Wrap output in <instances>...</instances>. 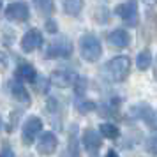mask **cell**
<instances>
[{"label":"cell","instance_id":"6da1fadb","mask_svg":"<svg viewBox=\"0 0 157 157\" xmlns=\"http://www.w3.org/2000/svg\"><path fill=\"white\" fill-rule=\"evenodd\" d=\"M129 69H131V60L129 57H115L104 65V74L111 81H124L127 78Z\"/></svg>","mask_w":157,"mask_h":157},{"label":"cell","instance_id":"7a4b0ae2","mask_svg":"<svg viewBox=\"0 0 157 157\" xmlns=\"http://www.w3.org/2000/svg\"><path fill=\"white\" fill-rule=\"evenodd\" d=\"M79 48H81V57L86 62H97L102 55V46H101L99 39L94 34H85L79 39Z\"/></svg>","mask_w":157,"mask_h":157},{"label":"cell","instance_id":"3957f363","mask_svg":"<svg viewBox=\"0 0 157 157\" xmlns=\"http://www.w3.org/2000/svg\"><path fill=\"white\" fill-rule=\"evenodd\" d=\"M72 55V44L67 37H57L46 48V58H69Z\"/></svg>","mask_w":157,"mask_h":157},{"label":"cell","instance_id":"277c9868","mask_svg":"<svg viewBox=\"0 0 157 157\" xmlns=\"http://www.w3.org/2000/svg\"><path fill=\"white\" fill-rule=\"evenodd\" d=\"M83 147L88 157H99V150L102 147V138L97 131L94 129H86L83 132Z\"/></svg>","mask_w":157,"mask_h":157},{"label":"cell","instance_id":"5b68a950","mask_svg":"<svg viewBox=\"0 0 157 157\" xmlns=\"http://www.w3.org/2000/svg\"><path fill=\"white\" fill-rule=\"evenodd\" d=\"M115 13L124 20V23L127 27H136L138 25V2L136 0H127L125 4L117 7Z\"/></svg>","mask_w":157,"mask_h":157},{"label":"cell","instance_id":"8992f818","mask_svg":"<svg viewBox=\"0 0 157 157\" xmlns=\"http://www.w3.org/2000/svg\"><path fill=\"white\" fill-rule=\"evenodd\" d=\"M43 131V120L39 117H30L29 120L23 124L21 129V141L25 145H32V141L36 140V136Z\"/></svg>","mask_w":157,"mask_h":157},{"label":"cell","instance_id":"52a82bcc","mask_svg":"<svg viewBox=\"0 0 157 157\" xmlns=\"http://www.w3.org/2000/svg\"><path fill=\"white\" fill-rule=\"evenodd\" d=\"M30 16V9L29 4L23 0H16L13 4H9L6 9V18L11 21H27Z\"/></svg>","mask_w":157,"mask_h":157},{"label":"cell","instance_id":"ba28073f","mask_svg":"<svg viewBox=\"0 0 157 157\" xmlns=\"http://www.w3.org/2000/svg\"><path fill=\"white\" fill-rule=\"evenodd\" d=\"M78 78H79L78 74H74L71 71H65V69H60V71H55L51 74L50 81L55 86H58V88H69V86L76 85Z\"/></svg>","mask_w":157,"mask_h":157},{"label":"cell","instance_id":"9c48e42d","mask_svg":"<svg viewBox=\"0 0 157 157\" xmlns=\"http://www.w3.org/2000/svg\"><path fill=\"white\" fill-rule=\"evenodd\" d=\"M43 43H44L43 34L37 29H30L29 32L21 37V50L30 53V51H36L37 48H41Z\"/></svg>","mask_w":157,"mask_h":157},{"label":"cell","instance_id":"30bf717a","mask_svg":"<svg viewBox=\"0 0 157 157\" xmlns=\"http://www.w3.org/2000/svg\"><path fill=\"white\" fill-rule=\"evenodd\" d=\"M57 136L53 134V132H44L41 136V140H39V147H37V152L41 154V155H51L55 150H57Z\"/></svg>","mask_w":157,"mask_h":157},{"label":"cell","instance_id":"8fae6325","mask_svg":"<svg viewBox=\"0 0 157 157\" xmlns=\"http://www.w3.org/2000/svg\"><path fill=\"white\" fill-rule=\"evenodd\" d=\"M9 88H11V95H13L16 101H20V102H25V104H30L29 90H27V88L21 85V81H20V79H16V81H11V83H9Z\"/></svg>","mask_w":157,"mask_h":157},{"label":"cell","instance_id":"7c38bea8","mask_svg":"<svg viewBox=\"0 0 157 157\" xmlns=\"http://www.w3.org/2000/svg\"><path fill=\"white\" fill-rule=\"evenodd\" d=\"M16 79H20V81H29V83H36L37 72H36V69H34V65L20 64L18 69H16Z\"/></svg>","mask_w":157,"mask_h":157},{"label":"cell","instance_id":"4fadbf2b","mask_svg":"<svg viewBox=\"0 0 157 157\" xmlns=\"http://www.w3.org/2000/svg\"><path fill=\"white\" fill-rule=\"evenodd\" d=\"M108 41H109V44H113L115 48H125L131 43V37H129V34L125 30L118 29V30H113L108 36Z\"/></svg>","mask_w":157,"mask_h":157},{"label":"cell","instance_id":"5bb4252c","mask_svg":"<svg viewBox=\"0 0 157 157\" xmlns=\"http://www.w3.org/2000/svg\"><path fill=\"white\" fill-rule=\"evenodd\" d=\"M132 113H134L138 118H143V120L147 122V124H150L152 127H155V122L152 120V118H154V113H152V109H150L148 106H145V104L136 106V108H132Z\"/></svg>","mask_w":157,"mask_h":157},{"label":"cell","instance_id":"9a60e30c","mask_svg":"<svg viewBox=\"0 0 157 157\" xmlns=\"http://www.w3.org/2000/svg\"><path fill=\"white\" fill-rule=\"evenodd\" d=\"M76 109H78L81 115H85V113H90V111H94L95 109V102L94 101H90V99H85L83 95H78L76 97Z\"/></svg>","mask_w":157,"mask_h":157},{"label":"cell","instance_id":"2e32d148","mask_svg":"<svg viewBox=\"0 0 157 157\" xmlns=\"http://www.w3.org/2000/svg\"><path fill=\"white\" fill-rule=\"evenodd\" d=\"M83 9V0H64V11L69 16H78Z\"/></svg>","mask_w":157,"mask_h":157},{"label":"cell","instance_id":"e0dca14e","mask_svg":"<svg viewBox=\"0 0 157 157\" xmlns=\"http://www.w3.org/2000/svg\"><path fill=\"white\" fill-rule=\"evenodd\" d=\"M34 4H36L39 14H43V16H50L51 13L55 11V4H53V0H34Z\"/></svg>","mask_w":157,"mask_h":157},{"label":"cell","instance_id":"ac0fdd59","mask_svg":"<svg viewBox=\"0 0 157 157\" xmlns=\"http://www.w3.org/2000/svg\"><path fill=\"white\" fill-rule=\"evenodd\" d=\"M99 131H101V134L104 136V138H109V140H115V138H118V134H120L118 127H117V125H113V124H109V122L101 124Z\"/></svg>","mask_w":157,"mask_h":157},{"label":"cell","instance_id":"d6986e66","mask_svg":"<svg viewBox=\"0 0 157 157\" xmlns=\"http://www.w3.org/2000/svg\"><path fill=\"white\" fill-rule=\"evenodd\" d=\"M136 64H138V69H141V71H147L152 64V53L148 50H143L140 55H138V60H136Z\"/></svg>","mask_w":157,"mask_h":157},{"label":"cell","instance_id":"ffe728a7","mask_svg":"<svg viewBox=\"0 0 157 157\" xmlns=\"http://www.w3.org/2000/svg\"><path fill=\"white\" fill-rule=\"evenodd\" d=\"M147 150H148L150 154L157 155V132L155 134H152L148 140H147Z\"/></svg>","mask_w":157,"mask_h":157},{"label":"cell","instance_id":"44dd1931","mask_svg":"<svg viewBox=\"0 0 157 157\" xmlns=\"http://www.w3.org/2000/svg\"><path fill=\"white\" fill-rule=\"evenodd\" d=\"M0 157H14V152L9 145H4V148L0 150Z\"/></svg>","mask_w":157,"mask_h":157},{"label":"cell","instance_id":"7402d4cb","mask_svg":"<svg viewBox=\"0 0 157 157\" xmlns=\"http://www.w3.org/2000/svg\"><path fill=\"white\" fill-rule=\"evenodd\" d=\"M46 30H48L50 34H57V30H58L57 23L53 21V20H46Z\"/></svg>","mask_w":157,"mask_h":157},{"label":"cell","instance_id":"603a6c76","mask_svg":"<svg viewBox=\"0 0 157 157\" xmlns=\"http://www.w3.org/2000/svg\"><path fill=\"white\" fill-rule=\"evenodd\" d=\"M6 67H7V55L0 51V69H6Z\"/></svg>","mask_w":157,"mask_h":157},{"label":"cell","instance_id":"cb8c5ba5","mask_svg":"<svg viewBox=\"0 0 157 157\" xmlns=\"http://www.w3.org/2000/svg\"><path fill=\"white\" fill-rule=\"evenodd\" d=\"M106 157H118V154H117V152H115V150H108Z\"/></svg>","mask_w":157,"mask_h":157},{"label":"cell","instance_id":"d4e9b609","mask_svg":"<svg viewBox=\"0 0 157 157\" xmlns=\"http://www.w3.org/2000/svg\"><path fill=\"white\" fill-rule=\"evenodd\" d=\"M143 2H145L147 6H154V4H155L157 0H143Z\"/></svg>","mask_w":157,"mask_h":157},{"label":"cell","instance_id":"484cf974","mask_svg":"<svg viewBox=\"0 0 157 157\" xmlns=\"http://www.w3.org/2000/svg\"><path fill=\"white\" fill-rule=\"evenodd\" d=\"M154 74H155V79H157V58H155V71H154Z\"/></svg>","mask_w":157,"mask_h":157},{"label":"cell","instance_id":"4316f807","mask_svg":"<svg viewBox=\"0 0 157 157\" xmlns=\"http://www.w3.org/2000/svg\"><path fill=\"white\" fill-rule=\"evenodd\" d=\"M71 157H79L78 154H71Z\"/></svg>","mask_w":157,"mask_h":157},{"label":"cell","instance_id":"83f0119b","mask_svg":"<svg viewBox=\"0 0 157 157\" xmlns=\"http://www.w3.org/2000/svg\"><path fill=\"white\" fill-rule=\"evenodd\" d=\"M0 9H2V0H0Z\"/></svg>","mask_w":157,"mask_h":157},{"label":"cell","instance_id":"f1b7e54d","mask_svg":"<svg viewBox=\"0 0 157 157\" xmlns=\"http://www.w3.org/2000/svg\"><path fill=\"white\" fill-rule=\"evenodd\" d=\"M0 125H2V122H0Z\"/></svg>","mask_w":157,"mask_h":157}]
</instances>
